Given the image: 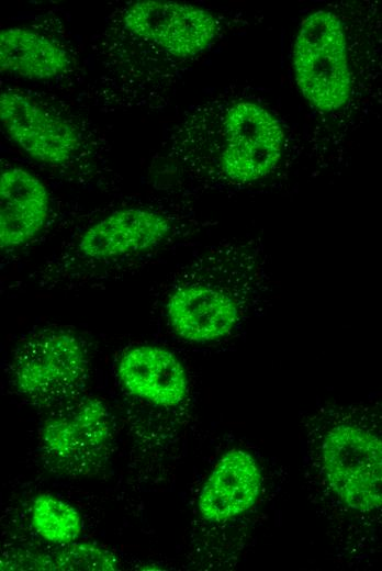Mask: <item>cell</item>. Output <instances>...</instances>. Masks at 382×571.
<instances>
[{
    "label": "cell",
    "instance_id": "obj_1",
    "mask_svg": "<svg viewBox=\"0 0 382 571\" xmlns=\"http://www.w3.org/2000/svg\"><path fill=\"white\" fill-rule=\"evenodd\" d=\"M209 145L221 176L234 183L267 177L281 160L284 131L277 117L247 100L226 103L209 125Z\"/></svg>",
    "mask_w": 382,
    "mask_h": 571
},
{
    "label": "cell",
    "instance_id": "obj_2",
    "mask_svg": "<svg viewBox=\"0 0 382 571\" xmlns=\"http://www.w3.org/2000/svg\"><path fill=\"white\" fill-rule=\"evenodd\" d=\"M292 57L299 90L313 108L330 113L349 101L353 72L345 26L336 13L319 9L304 18Z\"/></svg>",
    "mask_w": 382,
    "mask_h": 571
},
{
    "label": "cell",
    "instance_id": "obj_3",
    "mask_svg": "<svg viewBox=\"0 0 382 571\" xmlns=\"http://www.w3.org/2000/svg\"><path fill=\"white\" fill-rule=\"evenodd\" d=\"M325 481L336 499L360 515L382 513V432L346 421L330 427L321 444Z\"/></svg>",
    "mask_w": 382,
    "mask_h": 571
},
{
    "label": "cell",
    "instance_id": "obj_4",
    "mask_svg": "<svg viewBox=\"0 0 382 571\" xmlns=\"http://www.w3.org/2000/svg\"><path fill=\"white\" fill-rule=\"evenodd\" d=\"M89 360L82 342L64 329H43L27 338L11 363L13 382L38 405L65 404L85 388Z\"/></svg>",
    "mask_w": 382,
    "mask_h": 571
},
{
    "label": "cell",
    "instance_id": "obj_5",
    "mask_svg": "<svg viewBox=\"0 0 382 571\" xmlns=\"http://www.w3.org/2000/svg\"><path fill=\"white\" fill-rule=\"evenodd\" d=\"M123 31L166 58L189 59L216 38L221 23L209 10L170 0H136L119 16Z\"/></svg>",
    "mask_w": 382,
    "mask_h": 571
},
{
    "label": "cell",
    "instance_id": "obj_6",
    "mask_svg": "<svg viewBox=\"0 0 382 571\" xmlns=\"http://www.w3.org/2000/svg\"><path fill=\"white\" fill-rule=\"evenodd\" d=\"M112 422L98 398L70 401L48 417L41 432L44 452L61 469L90 471L108 452Z\"/></svg>",
    "mask_w": 382,
    "mask_h": 571
},
{
    "label": "cell",
    "instance_id": "obj_7",
    "mask_svg": "<svg viewBox=\"0 0 382 571\" xmlns=\"http://www.w3.org/2000/svg\"><path fill=\"white\" fill-rule=\"evenodd\" d=\"M0 121L16 146L37 161L65 165L80 152L82 142L75 124L22 91L1 92Z\"/></svg>",
    "mask_w": 382,
    "mask_h": 571
},
{
    "label": "cell",
    "instance_id": "obj_8",
    "mask_svg": "<svg viewBox=\"0 0 382 571\" xmlns=\"http://www.w3.org/2000/svg\"><path fill=\"white\" fill-rule=\"evenodd\" d=\"M170 231V221L157 211L120 209L88 227L78 239L75 254L87 264H109L155 248Z\"/></svg>",
    "mask_w": 382,
    "mask_h": 571
},
{
    "label": "cell",
    "instance_id": "obj_9",
    "mask_svg": "<svg viewBox=\"0 0 382 571\" xmlns=\"http://www.w3.org/2000/svg\"><path fill=\"white\" fill-rule=\"evenodd\" d=\"M233 294L218 284L184 282L168 294L166 314L181 338L205 343L229 334L239 320Z\"/></svg>",
    "mask_w": 382,
    "mask_h": 571
},
{
    "label": "cell",
    "instance_id": "obj_10",
    "mask_svg": "<svg viewBox=\"0 0 382 571\" xmlns=\"http://www.w3.org/2000/svg\"><path fill=\"white\" fill-rule=\"evenodd\" d=\"M261 472L256 459L243 449H232L217 461L198 500L201 516L215 523L247 512L256 503Z\"/></svg>",
    "mask_w": 382,
    "mask_h": 571
},
{
    "label": "cell",
    "instance_id": "obj_11",
    "mask_svg": "<svg viewBox=\"0 0 382 571\" xmlns=\"http://www.w3.org/2000/svg\"><path fill=\"white\" fill-rule=\"evenodd\" d=\"M119 377L132 395L159 406H176L188 393V377L180 360L169 350L143 345L121 358Z\"/></svg>",
    "mask_w": 382,
    "mask_h": 571
},
{
    "label": "cell",
    "instance_id": "obj_12",
    "mask_svg": "<svg viewBox=\"0 0 382 571\" xmlns=\"http://www.w3.org/2000/svg\"><path fill=\"white\" fill-rule=\"evenodd\" d=\"M47 188L32 172L10 167L0 175V246L8 250L33 239L48 217Z\"/></svg>",
    "mask_w": 382,
    "mask_h": 571
},
{
    "label": "cell",
    "instance_id": "obj_13",
    "mask_svg": "<svg viewBox=\"0 0 382 571\" xmlns=\"http://www.w3.org/2000/svg\"><path fill=\"white\" fill-rule=\"evenodd\" d=\"M68 52L53 38L30 29L0 31V70L30 80H52L70 68Z\"/></svg>",
    "mask_w": 382,
    "mask_h": 571
},
{
    "label": "cell",
    "instance_id": "obj_14",
    "mask_svg": "<svg viewBox=\"0 0 382 571\" xmlns=\"http://www.w3.org/2000/svg\"><path fill=\"white\" fill-rule=\"evenodd\" d=\"M31 522L34 530L53 544L68 545L79 537L82 529L79 512L49 494H40L34 499Z\"/></svg>",
    "mask_w": 382,
    "mask_h": 571
},
{
    "label": "cell",
    "instance_id": "obj_15",
    "mask_svg": "<svg viewBox=\"0 0 382 571\" xmlns=\"http://www.w3.org/2000/svg\"><path fill=\"white\" fill-rule=\"evenodd\" d=\"M52 559L53 570H89L114 571L117 561L112 552L90 542L68 544Z\"/></svg>",
    "mask_w": 382,
    "mask_h": 571
}]
</instances>
